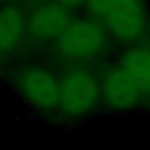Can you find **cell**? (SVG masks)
Instances as JSON below:
<instances>
[{
  "label": "cell",
  "mask_w": 150,
  "mask_h": 150,
  "mask_svg": "<svg viewBox=\"0 0 150 150\" xmlns=\"http://www.w3.org/2000/svg\"><path fill=\"white\" fill-rule=\"evenodd\" d=\"M115 44L106 30L87 13H76L44 55L58 65L99 67L111 60Z\"/></svg>",
  "instance_id": "1"
},
{
  "label": "cell",
  "mask_w": 150,
  "mask_h": 150,
  "mask_svg": "<svg viewBox=\"0 0 150 150\" xmlns=\"http://www.w3.org/2000/svg\"><path fill=\"white\" fill-rule=\"evenodd\" d=\"M58 2L64 4L72 13H80V11H85V7H87V4L90 2V0H58Z\"/></svg>",
  "instance_id": "10"
},
{
  "label": "cell",
  "mask_w": 150,
  "mask_h": 150,
  "mask_svg": "<svg viewBox=\"0 0 150 150\" xmlns=\"http://www.w3.org/2000/svg\"><path fill=\"white\" fill-rule=\"evenodd\" d=\"M83 13L106 30L115 48L150 39L148 0H90Z\"/></svg>",
  "instance_id": "3"
},
{
  "label": "cell",
  "mask_w": 150,
  "mask_h": 150,
  "mask_svg": "<svg viewBox=\"0 0 150 150\" xmlns=\"http://www.w3.org/2000/svg\"><path fill=\"white\" fill-rule=\"evenodd\" d=\"M14 65H16V62L7 60V58H4V57H0V81L9 80L11 71L14 69Z\"/></svg>",
  "instance_id": "9"
},
{
  "label": "cell",
  "mask_w": 150,
  "mask_h": 150,
  "mask_svg": "<svg viewBox=\"0 0 150 150\" xmlns=\"http://www.w3.org/2000/svg\"><path fill=\"white\" fill-rule=\"evenodd\" d=\"M99 92L103 111L127 115L143 110L139 90L115 58L99 65Z\"/></svg>",
  "instance_id": "6"
},
{
  "label": "cell",
  "mask_w": 150,
  "mask_h": 150,
  "mask_svg": "<svg viewBox=\"0 0 150 150\" xmlns=\"http://www.w3.org/2000/svg\"><path fill=\"white\" fill-rule=\"evenodd\" d=\"M74 14L76 13L67 9L58 0H32L27 4L28 55H34V51H44L46 55Z\"/></svg>",
  "instance_id": "5"
},
{
  "label": "cell",
  "mask_w": 150,
  "mask_h": 150,
  "mask_svg": "<svg viewBox=\"0 0 150 150\" xmlns=\"http://www.w3.org/2000/svg\"><path fill=\"white\" fill-rule=\"evenodd\" d=\"M14 96L30 111L57 118L60 97V65L46 57L28 55L16 62L7 80Z\"/></svg>",
  "instance_id": "2"
},
{
  "label": "cell",
  "mask_w": 150,
  "mask_h": 150,
  "mask_svg": "<svg viewBox=\"0 0 150 150\" xmlns=\"http://www.w3.org/2000/svg\"><path fill=\"white\" fill-rule=\"evenodd\" d=\"M32 0H0V4H16V6H27Z\"/></svg>",
  "instance_id": "11"
},
{
  "label": "cell",
  "mask_w": 150,
  "mask_h": 150,
  "mask_svg": "<svg viewBox=\"0 0 150 150\" xmlns=\"http://www.w3.org/2000/svg\"><path fill=\"white\" fill-rule=\"evenodd\" d=\"M101 108L99 67L60 65V97L57 118L80 124L92 118Z\"/></svg>",
  "instance_id": "4"
},
{
  "label": "cell",
  "mask_w": 150,
  "mask_h": 150,
  "mask_svg": "<svg viewBox=\"0 0 150 150\" xmlns=\"http://www.w3.org/2000/svg\"><path fill=\"white\" fill-rule=\"evenodd\" d=\"M28 55L27 6L0 4V57L18 62Z\"/></svg>",
  "instance_id": "7"
},
{
  "label": "cell",
  "mask_w": 150,
  "mask_h": 150,
  "mask_svg": "<svg viewBox=\"0 0 150 150\" xmlns=\"http://www.w3.org/2000/svg\"><path fill=\"white\" fill-rule=\"evenodd\" d=\"M115 60L129 74L143 99V110L150 113V39L120 48Z\"/></svg>",
  "instance_id": "8"
}]
</instances>
